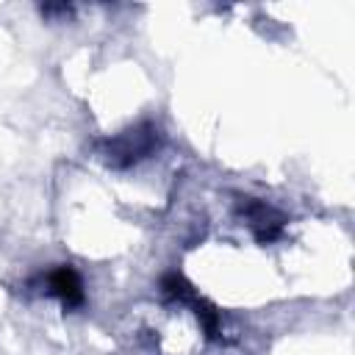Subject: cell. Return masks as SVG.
Returning <instances> with one entry per match:
<instances>
[{"mask_svg":"<svg viewBox=\"0 0 355 355\" xmlns=\"http://www.w3.org/2000/svg\"><path fill=\"white\" fill-rule=\"evenodd\" d=\"M158 144H161V130L153 122H139L136 128H128L119 136L108 139L103 155H105L108 166L125 169V166H133L141 158L153 155L158 150Z\"/></svg>","mask_w":355,"mask_h":355,"instance_id":"1","label":"cell"},{"mask_svg":"<svg viewBox=\"0 0 355 355\" xmlns=\"http://www.w3.org/2000/svg\"><path fill=\"white\" fill-rule=\"evenodd\" d=\"M161 291H164L166 300H175V302H183V305L194 308L197 319L202 322V327H205V333H208L211 338L219 336V311H216L211 302H205L183 275H178V272L164 275V277H161Z\"/></svg>","mask_w":355,"mask_h":355,"instance_id":"2","label":"cell"},{"mask_svg":"<svg viewBox=\"0 0 355 355\" xmlns=\"http://www.w3.org/2000/svg\"><path fill=\"white\" fill-rule=\"evenodd\" d=\"M239 214L247 219L250 230L255 233L258 244H269L275 239L283 236V227H286V216L280 211H275L272 205H266L263 200H255V197H241L239 200Z\"/></svg>","mask_w":355,"mask_h":355,"instance_id":"3","label":"cell"},{"mask_svg":"<svg viewBox=\"0 0 355 355\" xmlns=\"http://www.w3.org/2000/svg\"><path fill=\"white\" fill-rule=\"evenodd\" d=\"M44 286H47V294H53L67 311H75V308H80L86 302L83 280H80V275H78V269L72 263L53 266L44 275Z\"/></svg>","mask_w":355,"mask_h":355,"instance_id":"4","label":"cell"}]
</instances>
